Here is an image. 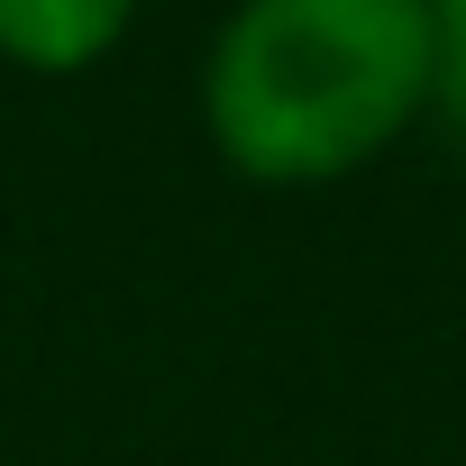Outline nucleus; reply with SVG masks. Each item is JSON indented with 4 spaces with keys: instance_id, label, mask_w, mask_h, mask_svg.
Returning a JSON list of instances; mask_svg holds the SVG:
<instances>
[{
    "instance_id": "nucleus-3",
    "label": "nucleus",
    "mask_w": 466,
    "mask_h": 466,
    "mask_svg": "<svg viewBox=\"0 0 466 466\" xmlns=\"http://www.w3.org/2000/svg\"><path fill=\"white\" fill-rule=\"evenodd\" d=\"M430 119L466 147V0L430 10Z\"/></svg>"
},
{
    "instance_id": "nucleus-1",
    "label": "nucleus",
    "mask_w": 466,
    "mask_h": 466,
    "mask_svg": "<svg viewBox=\"0 0 466 466\" xmlns=\"http://www.w3.org/2000/svg\"><path fill=\"white\" fill-rule=\"evenodd\" d=\"M430 119V0H248L201 56V128L248 183H348Z\"/></svg>"
},
{
    "instance_id": "nucleus-2",
    "label": "nucleus",
    "mask_w": 466,
    "mask_h": 466,
    "mask_svg": "<svg viewBox=\"0 0 466 466\" xmlns=\"http://www.w3.org/2000/svg\"><path fill=\"white\" fill-rule=\"evenodd\" d=\"M128 37V0H0V65L83 74Z\"/></svg>"
}]
</instances>
